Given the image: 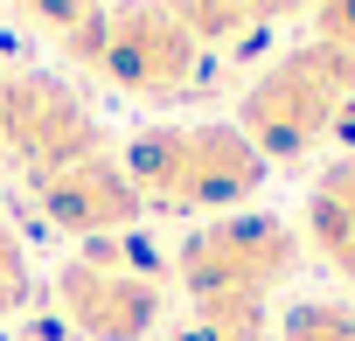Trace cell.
Returning <instances> with one entry per match:
<instances>
[{"mask_svg": "<svg viewBox=\"0 0 355 341\" xmlns=\"http://www.w3.org/2000/svg\"><path fill=\"white\" fill-rule=\"evenodd\" d=\"M125 175L139 189V202H202V209H223L237 195L258 189L265 175V153L230 132V125H182V132H139L132 153H125Z\"/></svg>", "mask_w": 355, "mask_h": 341, "instance_id": "obj_1", "label": "cell"}, {"mask_svg": "<svg viewBox=\"0 0 355 341\" xmlns=\"http://www.w3.org/2000/svg\"><path fill=\"white\" fill-rule=\"evenodd\" d=\"M63 49L84 56V63H98L132 98H174V91H189L202 42L167 15V0H125V8L91 15L84 28H70Z\"/></svg>", "mask_w": 355, "mask_h": 341, "instance_id": "obj_2", "label": "cell"}, {"mask_svg": "<svg viewBox=\"0 0 355 341\" xmlns=\"http://www.w3.org/2000/svg\"><path fill=\"white\" fill-rule=\"evenodd\" d=\"M286 272H293V230L272 216H230L182 244V286L196 306H223V299L265 306V292Z\"/></svg>", "mask_w": 355, "mask_h": 341, "instance_id": "obj_3", "label": "cell"}, {"mask_svg": "<svg viewBox=\"0 0 355 341\" xmlns=\"http://www.w3.org/2000/svg\"><path fill=\"white\" fill-rule=\"evenodd\" d=\"M355 84V56H341V49H300V56H286L251 98H244V139L258 146V153H300L327 119H334V105H341V91Z\"/></svg>", "mask_w": 355, "mask_h": 341, "instance_id": "obj_4", "label": "cell"}, {"mask_svg": "<svg viewBox=\"0 0 355 341\" xmlns=\"http://www.w3.org/2000/svg\"><path fill=\"white\" fill-rule=\"evenodd\" d=\"M0 153L28 182H42L56 167L98 153V119L56 77H8V91H0Z\"/></svg>", "mask_w": 355, "mask_h": 341, "instance_id": "obj_5", "label": "cell"}, {"mask_svg": "<svg viewBox=\"0 0 355 341\" xmlns=\"http://www.w3.org/2000/svg\"><path fill=\"white\" fill-rule=\"evenodd\" d=\"M56 306L84 341H146L153 320H160V286L146 272L77 258V265L56 272Z\"/></svg>", "mask_w": 355, "mask_h": 341, "instance_id": "obj_6", "label": "cell"}, {"mask_svg": "<svg viewBox=\"0 0 355 341\" xmlns=\"http://www.w3.org/2000/svg\"><path fill=\"white\" fill-rule=\"evenodd\" d=\"M35 195H42V216H49L56 230L84 237V244H98V237L139 223V189H132L125 167L105 160V153H84V160L56 167V175H42Z\"/></svg>", "mask_w": 355, "mask_h": 341, "instance_id": "obj_7", "label": "cell"}, {"mask_svg": "<svg viewBox=\"0 0 355 341\" xmlns=\"http://www.w3.org/2000/svg\"><path fill=\"white\" fill-rule=\"evenodd\" d=\"M279 341H355V313L348 306H327V299L293 306V320L279 327Z\"/></svg>", "mask_w": 355, "mask_h": 341, "instance_id": "obj_8", "label": "cell"}, {"mask_svg": "<svg viewBox=\"0 0 355 341\" xmlns=\"http://www.w3.org/2000/svg\"><path fill=\"white\" fill-rule=\"evenodd\" d=\"M28 292H35V279H28V258H21V237H15V230H0V313H15V306H28Z\"/></svg>", "mask_w": 355, "mask_h": 341, "instance_id": "obj_9", "label": "cell"}, {"mask_svg": "<svg viewBox=\"0 0 355 341\" xmlns=\"http://www.w3.org/2000/svg\"><path fill=\"white\" fill-rule=\"evenodd\" d=\"M21 15H35L42 28H56V35H70V28H84L91 15H98V0H15Z\"/></svg>", "mask_w": 355, "mask_h": 341, "instance_id": "obj_10", "label": "cell"}, {"mask_svg": "<svg viewBox=\"0 0 355 341\" xmlns=\"http://www.w3.org/2000/svg\"><path fill=\"white\" fill-rule=\"evenodd\" d=\"M0 91H8V77H0Z\"/></svg>", "mask_w": 355, "mask_h": 341, "instance_id": "obj_11", "label": "cell"}]
</instances>
